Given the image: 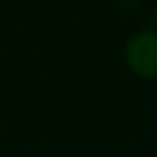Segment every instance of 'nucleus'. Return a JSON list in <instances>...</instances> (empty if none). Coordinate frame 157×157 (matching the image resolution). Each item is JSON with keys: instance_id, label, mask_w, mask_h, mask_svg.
<instances>
[{"instance_id": "f03ea898", "label": "nucleus", "mask_w": 157, "mask_h": 157, "mask_svg": "<svg viewBox=\"0 0 157 157\" xmlns=\"http://www.w3.org/2000/svg\"><path fill=\"white\" fill-rule=\"evenodd\" d=\"M155 29H157V2H155Z\"/></svg>"}, {"instance_id": "f257e3e1", "label": "nucleus", "mask_w": 157, "mask_h": 157, "mask_svg": "<svg viewBox=\"0 0 157 157\" xmlns=\"http://www.w3.org/2000/svg\"><path fill=\"white\" fill-rule=\"evenodd\" d=\"M123 59L130 74L147 81H157V29L145 27L130 34L123 47Z\"/></svg>"}]
</instances>
